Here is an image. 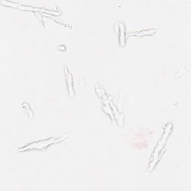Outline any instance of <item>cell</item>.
<instances>
[{
    "label": "cell",
    "instance_id": "obj_3",
    "mask_svg": "<svg viewBox=\"0 0 191 191\" xmlns=\"http://www.w3.org/2000/svg\"><path fill=\"white\" fill-rule=\"evenodd\" d=\"M67 82H68V87H69V95L72 96V93L71 92L73 91V86H71L72 84V78H71V75L68 73L67 74Z\"/></svg>",
    "mask_w": 191,
    "mask_h": 191
},
{
    "label": "cell",
    "instance_id": "obj_4",
    "mask_svg": "<svg viewBox=\"0 0 191 191\" xmlns=\"http://www.w3.org/2000/svg\"><path fill=\"white\" fill-rule=\"evenodd\" d=\"M119 29L121 30V34H120V40L121 42H124V38H125V26L122 23H120V27Z\"/></svg>",
    "mask_w": 191,
    "mask_h": 191
},
{
    "label": "cell",
    "instance_id": "obj_2",
    "mask_svg": "<svg viewBox=\"0 0 191 191\" xmlns=\"http://www.w3.org/2000/svg\"><path fill=\"white\" fill-rule=\"evenodd\" d=\"M171 129H172V125L171 124L167 125L166 128H165L164 133H163L162 137H161V140L159 141L157 147H156V149L155 151V154L156 153V155H158V154L160 150H161V149L163 148V146H164L165 143H166V141H167V137H168L169 135H170Z\"/></svg>",
    "mask_w": 191,
    "mask_h": 191
},
{
    "label": "cell",
    "instance_id": "obj_1",
    "mask_svg": "<svg viewBox=\"0 0 191 191\" xmlns=\"http://www.w3.org/2000/svg\"><path fill=\"white\" fill-rule=\"evenodd\" d=\"M59 140H56L54 138L45 140H41V141H39V142L32 143V145H29V146H25V147H23V149H20V151L28 150V149H41L47 147V146H49V145L52 144V143H53L58 142Z\"/></svg>",
    "mask_w": 191,
    "mask_h": 191
}]
</instances>
